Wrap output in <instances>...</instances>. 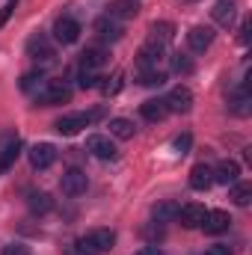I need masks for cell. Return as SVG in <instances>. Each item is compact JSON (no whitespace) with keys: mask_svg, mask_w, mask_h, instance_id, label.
Instances as JSON below:
<instances>
[{"mask_svg":"<svg viewBox=\"0 0 252 255\" xmlns=\"http://www.w3.org/2000/svg\"><path fill=\"white\" fill-rule=\"evenodd\" d=\"M36 101H39L42 107L68 104V101H71V89H68L65 83H57V80H51V83H45V89H42V92H36Z\"/></svg>","mask_w":252,"mask_h":255,"instance_id":"1","label":"cell"},{"mask_svg":"<svg viewBox=\"0 0 252 255\" xmlns=\"http://www.w3.org/2000/svg\"><path fill=\"white\" fill-rule=\"evenodd\" d=\"M95 116H98V113H65V116L57 119V125H54V128H57L63 136H74V133H80L83 128L89 125Z\"/></svg>","mask_w":252,"mask_h":255,"instance_id":"2","label":"cell"},{"mask_svg":"<svg viewBox=\"0 0 252 255\" xmlns=\"http://www.w3.org/2000/svg\"><path fill=\"white\" fill-rule=\"evenodd\" d=\"M163 101H166L169 113H190L193 110V92H190L187 86H175Z\"/></svg>","mask_w":252,"mask_h":255,"instance_id":"3","label":"cell"},{"mask_svg":"<svg viewBox=\"0 0 252 255\" xmlns=\"http://www.w3.org/2000/svg\"><path fill=\"white\" fill-rule=\"evenodd\" d=\"M86 151H92L98 160H113V157H116V145H113V139L104 136V133H92V136L86 139Z\"/></svg>","mask_w":252,"mask_h":255,"instance_id":"4","label":"cell"},{"mask_svg":"<svg viewBox=\"0 0 252 255\" xmlns=\"http://www.w3.org/2000/svg\"><path fill=\"white\" fill-rule=\"evenodd\" d=\"M54 160H57V148L51 142H36L30 148V166L33 169H48V166H54Z\"/></svg>","mask_w":252,"mask_h":255,"instance_id":"5","label":"cell"},{"mask_svg":"<svg viewBox=\"0 0 252 255\" xmlns=\"http://www.w3.org/2000/svg\"><path fill=\"white\" fill-rule=\"evenodd\" d=\"M60 187H63L65 196H80V193H86V187H89V178H86L83 169H68V172H63Z\"/></svg>","mask_w":252,"mask_h":255,"instance_id":"6","label":"cell"},{"mask_svg":"<svg viewBox=\"0 0 252 255\" xmlns=\"http://www.w3.org/2000/svg\"><path fill=\"white\" fill-rule=\"evenodd\" d=\"M211 18L220 27H232L235 18H238V0H217L214 9H211Z\"/></svg>","mask_w":252,"mask_h":255,"instance_id":"7","label":"cell"},{"mask_svg":"<svg viewBox=\"0 0 252 255\" xmlns=\"http://www.w3.org/2000/svg\"><path fill=\"white\" fill-rule=\"evenodd\" d=\"M229 223H232L229 211H205V220L199 229H205V235H223L229 229Z\"/></svg>","mask_w":252,"mask_h":255,"instance_id":"8","label":"cell"},{"mask_svg":"<svg viewBox=\"0 0 252 255\" xmlns=\"http://www.w3.org/2000/svg\"><path fill=\"white\" fill-rule=\"evenodd\" d=\"M54 39L63 42V45H74V42L80 39V24H77L74 18H60V21L54 24Z\"/></svg>","mask_w":252,"mask_h":255,"instance_id":"9","label":"cell"},{"mask_svg":"<svg viewBox=\"0 0 252 255\" xmlns=\"http://www.w3.org/2000/svg\"><path fill=\"white\" fill-rule=\"evenodd\" d=\"M229 110L235 113V116H250L252 113V95H250V77H247V83L232 95V101H229Z\"/></svg>","mask_w":252,"mask_h":255,"instance_id":"10","label":"cell"},{"mask_svg":"<svg viewBox=\"0 0 252 255\" xmlns=\"http://www.w3.org/2000/svg\"><path fill=\"white\" fill-rule=\"evenodd\" d=\"M211 42H214V30L211 27H193L187 33V45L193 54H202V51H208L211 48Z\"/></svg>","mask_w":252,"mask_h":255,"instance_id":"11","label":"cell"},{"mask_svg":"<svg viewBox=\"0 0 252 255\" xmlns=\"http://www.w3.org/2000/svg\"><path fill=\"white\" fill-rule=\"evenodd\" d=\"M175 220H181V226H184V229H199V226H202V220H205V208H202V205H196V202L181 205Z\"/></svg>","mask_w":252,"mask_h":255,"instance_id":"12","label":"cell"},{"mask_svg":"<svg viewBox=\"0 0 252 255\" xmlns=\"http://www.w3.org/2000/svg\"><path fill=\"white\" fill-rule=\"evenodd\" d=\"M27 54H30L36 63H51V60H54V48L48 45L45 36H33V39L27 42Z\"/></svg>","mask_w":252,"mask_h":255,"instance_id":"13","label":"cell"},{"mask_svg":"<svg viewBox=\"0 0 252 255\" xmlns=\"http://www.w3.org/2000/svg\"><path fill=\"white\" fill-rule=\"evenodd\" d=\"M139 113H142V119H148V122H163V119L169 116L163 98H148V101H142V104H139Z\"/></svg>","mask_w":252,"mask_h":255,"instance_id":"14","label":"cell"},{"mask_svg":"<svg viewBox=\"0 0 252 255\" xmlns=\"http://www.w3.org/2000/svg\"><path fill=\"white\" fill-rule=\"evenodd\" d=\"M211 184H214V169H211L208 163H196V166L190 169V187L202 193V190H208Z\"/></svg>","mask_w":252,"mask_h":255,"instance_id":"15","label":"cell"},{"mask_svg":"<svg viewBox=\"0 0 252 255\" xmlns=\"http://www.w3.org/2000/svg\"><path fill=\"white\" fill-rule=\"evenodd\" d=\"M139 0H113L110 3V18H116V21H130V18H136L139 15Z\"/></svg>","mask_w":252,"mask_h":255,"instance_id":"16","label":"cell"},{"mask_svg":"<svg viewBox=\"0 0 252 255\" xmlns=\"http://www.w3.org/2000/svg\"><path fill=\"white\" fill-rule=\"evenodd\" d=\"M95 33H98V39L101 42H116V39H122V24L116 21V18H98V24H95Z\"/></svg>","mask_w":252,"mask_h":255,"instance_id":"17","label":"cell"},{"mask_svg":"<svg viewBox=\"0 0 252 255\" xmlns=\"http://www.w3.org/2000/svg\"><path fill=\"white\" fill-rule=\"evenodd\" d=\"M238 178H241L238 160H223V163H217V169H214V181H217V184H235Z\"/></svg>","mask_w":252,"mask_h":255,"instance_id":"18","label":"cell"},{"mask_svg":"<svg viewBox=\"0 0 252 255\" xmlns=\"http://www.w3.org/2000/svg\"><path fill=\"white\" fill-rule=\"evenodd\" d=\"M148 33H151V45H160V48H163L166 42L175 39V24H172V21H154Z\"/></svg>","mask_w":252,"mask_h":255,"instance_id":"19","label":"cell"},{"mask_svg":"<svg viewBox=\"0 0 252 255\" xmlns=\"http://www.w3.org/2000/svg\"><path fill=\"white\" fill-rule=\"evenodd\" d=\"M160 60H163V48L148 42V45L139 51V60H136V63H139V71H148V68H157Z\"/></svg>","mask_w":252,"mask_h":255,"instance_id":"20","label":"cell"},{"mask_svg":"<svg viewBox=\"0 0 252 255\" xmlns=\"http://www.w3.org/2000/svg\"><path fill=\"white\" fill-rule=\"evenodd\" d=\"M104 63H107V51L104 48H86L80 54V68H86V71H98Z\"/></svg>","mask_w":252,"mask_h":255,"instance_id":"21","label":"cell"},{"mask_svg":"<svg viewBox=\"0 0 252 255\" xmlns=\"http://www.w3.org/2000/svg\"><path fill=\"white\" fill-rule=\"evenodd\" d=\"M27 208H30L36 217H45V214L54 208V199H51V193L36 190V193H30V199H27Z\"/></svg>","mask_w":252,"mask_h":255,"instance_id":"22","label":"cell"},{"mask_svg":"<svg viewBox=\"0 0 252 255\" xmlns=\"http://www.w3.org/2000/svg\"><path fill=\"white\" fill-rule=\"evenodd\" d=\"M18 154H21V139L15 136L12 142H6V145L0 148V175H3L6 169H12V166H15V160H18Z\"/></svg>","mask_w":252,"mask_h":255,"instance_id":"23","label":"cell"},{"mask_svg":"<svg viewBox=\"0 0 252 255\" xmlns=\"http://www.w3.org/2000/svg\"><path fill=\"white\" fill-rule=\"evenodd\" d=\"M107 128H110V136H116V139H130L133 130H136L133 122H130V119H122V116H119V119H110Z\"/></svg>","mask_w":252,"mask_h":255,"instance_id":"24","label":"cell"},{"mask_svg":"<svg viewBox=\"0 0 252 255\" xmlns=\"http://www.w3.org/2000/svg\"><path fill=\"white\" fill-rule=\"evenodd\" d=\"M178 208H181L178 202H157L151 214H154V220H157V223H169V220H175V217H178Z\"/></svg>","mask_w":252,"mask_h":255,"instance_id":"25","label":"cell"},{"mask_svg":"<svg viewBox=\"0 0 252 255\" xmlns=\"http://www.w3.org/2000/svg\"><path fill=\"white\" fill-rule=\"evenodd\" d=\"M139 83L148 86V89H160L166 83V71L160 68H148V71H139Z\"/></svg>","mask_w":252,"mask_h":255,"instance_id":"26","label":"cell"},{"mask_svg":"<svg viewBox=\"0 0 252 255\" xmlns=\"http://www.w3.org/2000/svg\"><path fill=\"white\" fill-rule=\"evenodd\" d=\"M232 202L241 205V208H247V205L252 202V184H247V181H235V184H232Z\"/></svg>","mask_w":252,"mask_h":255,"instance_id":"27","label":"cell"},{"mask_svg":"<svg viewBox=\"0 0 252 255\" xmlns=\"http://www.w3.org/2000/svg\"><path fill=\"white\" fill-rule=\"evenodd\" d=\"M193 60H190L187 54H172V71L175 74H193Z\"/></svg>","mask_w":252,"mask_h":255,"instance_id":"28","label":"cell"},{"mask_svg":"<svg viewBox=\"0 0 252 255\" xmlns=\"http://www.w3.org/2000/svg\"><path fill=\"white\" fill-rule=\"evenodd\" d=\"M24 92H33L36 86H42V71H27L24 77H21V83H18Z\"/></svg>","mask_w":252,"mask_h":255,"instance_id":"29","label":"cell"},{"mask_svg":"<svg viewBox=\"0 0 252 255\" xmlns=\"http://www.w3.org/2000/svg\"><path fill=\"white\" fill-rule=\"evenodd\" d=\"M80 89H92V86H98V77H95V71H86V68H80Z\"/></svg>","mask_w":252,"mask_h":255,"instance_id":"30","label":"cell"},{"mask_svg":"<svg viewBox=\"0 0 252 255\" xmlns=\"http://www.w3.org/2000/svg\"><path fill=\"white\" fill-rule=\"evenodd\" d=\"M190 142H193V136H190V133H181V136L175 139V151H178V154H187Z\"/></svg>","mask_w":252,"mask_h":255,"instance_id":"31","label":"cell"},{"mask_svg":"<svg viewBox=\"0 0 252 255\" xmlns=\"http://www.w3.org/2000/svg\"><path fill=\"white\" fill-rule=\"evenodd\" d=\"M3 255H30V247H24V244H9V247H3Z\"/></svg>","mask_w":252,"mask_h":255,"instance_id":"32","label":"cell"},{"mask_svg":"<svg viewBox=\"0 0 252 255\" xmlns=\"http://www.w3.org/2000/svg\"><path fill=\"white\" fill-rule=\"evenodd\" d=\"M119 80H122V74H113V83H104V86H101V89H104V95H116V92H119V86H122Z\"/></svg>","mask_w":252,"mask_h":255,"instance_id":"33","label":"cell"},{"mask_svg":"<svg viewBox=\"0 0 252 255\" xmlns=\"http://www.w3.org/2000/svg\"><path fill=\"white\" fill-rule=\"evenodd\" d=\"M12 12H15V0H9V3H6V6L0 9V27H3L6 21H9V15H12Z\"/></svg>","mask_w":252,"mask_h":255,"instance_id":"34","label":"cell"},{"mask_svg":"<svg viewBox=\"0 0 252 255\" xmlns=\"http://www.w3.org/2000/svg\"><path fill=\"white\" fill-rule=\"evenodd\" d=\"M205 255H232V250H229L226 244H217V247H211Z\"/></svg>","mask_w":252,"mask_h":255,"instance_id":"35","label":"cell"},{"mask_svg":"<svg viewBox=\"0 0 252 255\" xmlns=\"http://www.w3.org/2000/svg\"><path fill=\"white\" fill-rule=\"evenodd\" d=\"M133 255H163V253H160V247H142L139 253H133Z\"/></svg>","mask_w":252,"mask_h":255,"instance_id":"36","label":"cell"},{"mask_svg":"<svg viewBox=\"0 0 252 255\" xmlns=\"http://www.w3.org/2000/svg\"><path fill=\"white\" fill-rule=\"evenodd\" d=\"M241 42H250V21H244L241 27Z\"/></svg>","mask_w":252,"mask_h":255,"instance_id":"37","label":"cell"}]
</instances>
